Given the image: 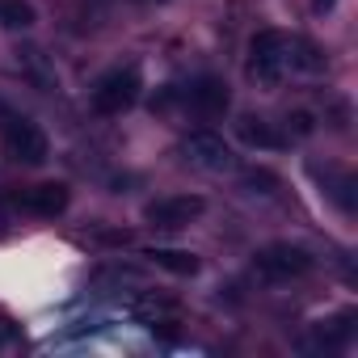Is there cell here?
<instances>
[{"label":"cell","mask_w":358,"mask_h":358,"mask_svg":"<svg viewBox=\"0 0 358 358\" xmlns=\"http://www.w3.org/2000/svg\"><path fill=\"white\" fill-rule=\"evenodd\" d=\"M312 266H316V257L303 245H291V241H274V245H262L253 253V274L262 282H274V287L312 274Z\"/></svg>","instance_id":"cell-1"},{"label":"cell","mask_w":358,"mask_h":358,"mask_svg":"<svg viewBox=\"0 0 358 358\" xmlns=\"http://www.w3.org/2000/svg\"><path fill=\"white\" fill-rule=\"evenodd\" d=\"M139 93H143V72H139V64H118V68H110L97 85H93V110L97 114H127L135 101H139Z\"/></svg>","instance_id":"cell-2"},{"label":"cell","mask_w":358,"mask_h":358,"mask_svg":"<svg viewBox=\"0 0 358 358\" xmlns=\"http://www.w3.org/2000/svg\"><path fill=\"white\" fill-rule=\"evenodd\" d=\"M291 68H295L291 64V38L282 30H257L249 43V72L262 85H278Z\"/></svg>","instance_id":"cell-3"},{"label":"cell","mask_w":358,"mask_h":358,"mask_svg":"<svg viewBox=\"0 0 358 358\" xmlns=\"http://www.w3.org/2000/svg\"><path fill=\"white\" fill-rule=\"evenodd\" d=\"M203 211H207V199L203 194H164V199H156V203L143 207V224L164 228V232H177V228H190Z\"/></svg>","instance_id":"cell-4"},{"label":"cell","mask_w":358,"mask_h":358,"mask_svg":"<svg viewBox=\"0 0 358 358\" xmlns=\"http://www.w3.org/2000/svg\"><path fill=\"white\" fill-rule=\"evenodd\" d=\"M182 152H186V160H190L194 169H207V173H228V169H236L232 143H228L224 135H215V131H194V135H186Z\"/></svg>","instance_id":"cell-5"},{"label":"cell","mask_w":358,"mask_h":358,"mask_svg":"<svg viewBox=\"0 0 358 358\" xmlns=\"http://www.w3.org/2000/svg\"><path fill=\"white\" fill-rule=\"evenodd\" d=\"M5 148H9V156L22 160V164H43V160L51 156L47 135H43L30 118H9V122H5Z\"/></svg>","instance_id":"cell-6"},{"label":"cell","mask_w":358,"mask_h":358,"mask_svg":"<svg viewBox=\"0 0 358 358\" xmlns=\"http://www.w3.org/2000/svg\"><path fill=\"white\" fill-rule=\"evenodd\" d=\"M13 203H17L22 211L38 215V220H55V215H64V211H68L72 194H68V186H64V182H43V186H30V190H22Z\"/></svg>","instance_id":"cell-7"},{"label":"cell","mask_w":358,"mask_h":358,"mask_svg":"<svg viewBox=\"0 0 358 358\" xmlns=\"http://www.w3.org/2000/svg\"><path fill=\"white\" fill-rule=\"evenodd\" d=\"M186 101H190L199 114H207V118H220V114L232 106V93H228V85H224L220 76H199V80L186 89Z\"/></svg>","instance_id":"cell-8"},{"label":"cell","mask_w":358,"mask_h":358,"mask_svg":"<svg viewBox=\"0 0 358 358\" xmlns=\"http://www.w3.org/2000/svg\"><path fill=\"white\" fill-rule=\"evenodd\" d=\"M236 131H241V139L249 148H262V152H282L291 143V135H282L274 122H262V118H241Z\"/></svg>","instance_id":"cell-9"},{"label":"cell","mask_w":358,"mask_h":358,"mask_svg":"<svg viewBox=\"0 0 358 358\" xmlns=\"http://www.w3.org/2000/svg\"><path fill=\"white\" fill-rule=\"evenodd\" d=\"M143 257H148L156 270H169V274H177V278H194V274H199V257H194L190 249H160V245H156V249H148Z\"/></svg>","instance_id":"cell-10"},{"label":"cell","mask_w":358,"mask_h":358,"mask_svg":"<svg viewBox=\"0 0 358 358\" xmlns=\"http://www.w3.org/2000/svg\"><path fill=\"white\" fill-rule=\"evenodd\" d=\"M316 177H324V194L341 207V211H354L358 199H354V177L350 173H337V169H312Z\"/></svg>","instance_id":"cell-11"},{"label":"cell","mask_w":358,"mask_h":358,"mask_svg":"<svg viewBox=\"0 0 358 358\" xmlns=\"http://www.w3.org/2000/svg\"><path fill=\"white\" fill-rule=\"evenodd\" d=\"M354 333V312H341V316H333V320H320L316 329H312V345H337V341H345Z\"/></svg>","instance_id":"cell-12"},{"label":"cell","mask_w":358,"mask_h":358,"mask_svg":"<svg viewBox=\"0 0 358 358\" xmlns=\"http://www.w3.org/2000/svg\"><path fill=\"white\" fill-rule=\"evenodd\" d=\"M0 26L5 30H30L34 26V5L30 0H0Z\"/></svg>","instance_id":"cell-13"},{"label":"cell","mask_w":358,"mask_h":358,"mask_svg":"<svg viewBox=\"0 0 358 358\" xmlns=\"http://www.w3.org/2000/svg\"><path fill=\"white\" fill-rule=\"evenodd\" d=\"M245 186H249V194H274L278 190V177L270 169H249L245 173Z\"/></svg>","instance_id":"cell-14"},{"label":"cell","mask_w":358,"mask_h":358,"mask_svg":"<svg viewBox=\"0 0 358 358\" xmlns=\"http://www.w3.org/2000/svg\"><path fill=\"white\" fill-rule=\"evenodd\" d=\"M287 122H291V131H295V135H312V114H303V110H299V114H291Z\"/></svg>","instance_id":"cell-15"},{"label":"cell","mask_w":358,"mask_h":358,"mask_svg":"<svg viewBox=\"0 0 358 358\" xmlns=\"http://www.w3.org/2000/svg\"><path fill=\"white\" fill-rule=\"evenodd\" d=\"M312 5H316V13H324V9H333V5H337V0H312Z\"/></svg>","instance_id":"cell-16"},{"label":"cell","mask_w":358,"mask_h":358,"mask_svg":"<svg viewBox=\"0 0 358 358\" xmlns=\"http://www.w3.org/2000/svg\"><path fill=\"white\" fill-rule=\"evenodd\" d=\"M5 337H9V329H5V324H0V345H5Z\"/></svg>","instance_id":"cell-17"}]
</instances>
